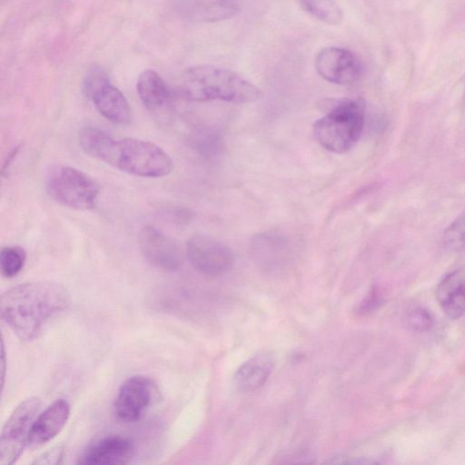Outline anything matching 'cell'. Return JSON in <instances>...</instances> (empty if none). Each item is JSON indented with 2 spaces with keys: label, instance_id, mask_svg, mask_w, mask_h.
<instances>
[{
  "label": "cell",
  "instance_id": "cell-1",
  "mask_svg": "<svg viewBox=\"0 0 465 465\" xmlns=\"http://www.w3.org/2000/svg\"><path fill=\"white\" fill-rule=\"evenodd\" d=\"M70 305L61 284L48 281L23 282L5 291L0 301L3 321L24 341H32Z\"/></svg>",
  "mask_w": 465,
  "mask_h": 465
},
{
  "label": "cell",
  "instance_id": "cell-2",
  "mask_svg": "<svg viewBox=\"0 0 465 465\" xmlns=\"http://www.w3.org/2000/svg\"><path fill=\"white\" fill-rule=\"evenodd\" d=\"M178 94L191 102L220 100L249 104L262 96L250 81L230 70L213 65H195L186 69L181 78Z\"/></svg>",
  "mask_w": 465,
  "mask_h": 465
},
{
  "label": "cell",
  "instance_id": "cell-3",
  "mask_svg": "<svg viewBox=\"0 0 465 465\" xmlns=\"http://www.w3.org/2000/svg\"><path fill=\"white\" fill-rule=\"evenodd\" d=\"M364 119L365 103L362 99L340 100L314 123L313 134L327 151L344 153L360 139Z\"/></svg>",
  "mask_w": 465,
  "mask_h": 465
},
{
  "label": "cell",
  "instance_id": "cell-4",
  "mask_svg": "<svg viewBox=\"0 0 465 465\" xmlns=\"http://www.w3.org/2000/svg\"><path fill=\"white\" fill-rule=\"evenodd\" d=\"M107 164L139 177L159 178L168 175L173 163L155 143L136 138H115Z\"/></svg>",
  "mask_w": 465,
  "mask_h": 465
},
{
  "label": "cell",
  "instance_id": "cell-5",
  "mask_svg": "<svg viewBox=\"0 0 465 465\" xmlns=\"http://www.w3.org/2000/svg\"><path fill=\"white\" fill-rule=\"evenodd\" d=\"M46 191L57 203L78 211L94 207L100 194L99 183L90 175L68 165L51 169L46 177Z\"/></svg>",
  "mask_w": 465,
  "mask_h": 465
},
{
  "label": "cell",
  "instance_id": "cell-6",
  "mask_svg": "<svg viewBox=\"0 0 465 465\" xmlns=\"http://www.w3.org/2000/svg\"><path fill=\"white\" fill-rule=\"evenodd\" d=\"M40 406V400L31 397L21 401L9 416L1 431L0 464L11 465L19 459L28 445L30 430Z\"/></svg>",
  "mask_w": 465,
  "mask_h": 465
},
{
  "label": "cell",
  "instance_id": "cell-7",
  "mask_svg": "<svg viewBox=\"0 0 465 465\" xmlns=\"http://www.w3.org/2000/svg\"><path fill=\"white\" fill-rule=\"evenodd\" d=\"M186 254L197 272L209 276L226 272L234 261V254L228 245L212 236L201 233L188 239Z\"/></svg>",
  "mask_w": 465,
  "mask_h": 465
},
{
  "label": "cell",
  "instance_id": "cell-8",
  "mask_svg": "<svg viewBox=\"0 0 465 465\" xmlns=\"http://www.w3.org/2000/svg\"><path fill=\"white\" fill-rule=\"evenodd\" d=\"M314 64L323 79L341 85L356 83L363 71L361 62L352 52L338 46H327L320 50Z\"/></svg>",
  "mask_w": 465,
  "mask_h": 465
},
{
  "label": "cell",
  "instance_id": "cell-9",
  "mask_svg": "<svg viewBox=\"0 0 465 465\" xmlns=\"http://www.w3.org/2000/svg\"><path fill=\"white\" fill-rule=\"evenodd\" d=\"M155 391L153 381L144 375L128 378L123 382L115 397V415L125 422L139 420L151 405Z\"/></svg>",
  "mask_w": 465,
  "mask_h": 465
},
{
  "label": "cell",
  "instance_id": "cell-10",
  "mask_svg": "<svg viewBox=\"0 0 465 465\" xmlns=\"http://www.w3.org/2000/svg\"><path fill=\"white\" fill-rule=\"evenodd\" d=\"M139 246L145 260L158 270L173 272L182 265L178 244L159 229L146 225L138 236Z\"/></svg>",
  "mask_w": 465,
  "mask_h": 465
},
{
  "label": "cell",
  "instance_id": "cell-11",
  "mask_svg": "<svg viewBox=\"0 0 465 465\" xmlns=\"http://www.w3.org/2000/svg\"><path fill=\"white\" fill-rule=\"evenodd\" d=\"M134 454L132 440L122 435H108L91 444L78 460L84 465H122Z\"/></svg>",
  "mask_w": 465,
  "mask_h": 465
},
{
  "label": "cell",
  "instance_id": "cell-12",
  "mask_svg": "<svg viewBox=\"0 0 465 465\" xmlns=\"http://www.w3.org/2000/svg\"><path fill=\"white\" fill-rule=\"evenodd\" d=\"M177 13L193 23H215L231 19L240 12L237 0H177Z\"/></svg>",
  "mask_w": 465,
  "mask_h": 465
},
{
  "label": "cell",
  "instance_id": "cell-13",
  "mask_svg": "<svg viewBox=\"0 0 465 465\" xmlns=\"http://www.w3.org/2000/svg\"><path fill=\"white\" fill-rule=\"evenodd\" d=\"M252 254L262 266L274 268L287 263L293 253V242L285 233L269 231L256 235L252 242Z\"/></svg>",
  "mask_w": 465,
  "mask_h": 465
},
{
  "label": "cell",
  "instance_id": "cell-14",
  "mask_svg": "<svg viewBox=\"0 0 465 465\" xmlns=\"http://www.w3.org/2000/svg\"><path fill=\"white\" fill-rule=\"evenodd\" d=\"M71 411L69 402L58 399L35 418L28 439L30 448H37L52 440L64 427Z\"/></svg>",
  "mask_w": 465,
  "mask_h": 465
},
{
  "label": "cell",
  "instance_id": "cell-15",
  "mask_svg": "<svg viewBox=\"0 0 465 465\" xmlns=\"http://www.w3.org/2000/svg\"><path fill=\"white\" fill-rule=\"evenodd\" d=\"M436 297L449 319L457 320L465 313V267L443 276L437 286Z\"/></svg>",
  "mask_w": 465,
  "mask_h": 465
},
{
  "label": "cell",
  "instance_id": "cell-16",
  "mask_svg": "<svg viewBox=\"0 0 465 465\" xmlns=\"http://www.w3.org/2000/svg\"><path fill=\"white\" fill-rule=\"evenodd\" d=\"M88 98L108 121L120 124L131 121V108L127 99L110 81L97 88Z\"/></svg>",
  "mask_w": 465,
  "mask_h": 465
},
{
  "label": "cell",
  "instance_id": "cell-17",
  "mask_svg": "<svg viewBox=\"0 0 465 465\" xmlns=\"http://www.w3.org/2000/svg\"><path fill=\"white\" fill-rule=\"evenodd\" d=\"M273 361L267 352L259 353L242 363L234 374V384L240 391L248 392L260 388L267 381Z\"/></svg>",
  "mask_w": 465,
  "mask_h": 465
},
{
  "label": "cell",
  "instance_id": "cell-18",
  "mask_svg": "<svg viewBox=\"0 0 465 465\" xmlns=\"http://www.w3.org/2000/svg\"><path fill=\"white\" fill-rule=\"evenodd\" d=\"M136 89L142 103L151 111L160 110L171 96V92L163 79L157 72L151 69L140 74Z\"/></svg>",
  "mask_w": 465,
  "mask_h": 465
},
{
  "label": "cell",
  "instance_id": "cell-19",
  "mask_svg": "<svg viewBox=\"0 0 465 465\" xmlns=\"http://www.w3.org/2000/svg\"><path fill=\"white\" fill-rule=\"evenodd\" d=\"M79 144L89 156L106 163L114 141L108 132L95 126H84L78 134Z\"/></svg>",
  "mask_w": 465,
  "mask_h": 465
},
{
  "label": "cell",
  "instance_id": "cell-20",
  "mask_svg": "<svg viewBox=\"0 0 465 465\" xmlns=\"http://www.w3.org/2000/svg\"><path fill=\"white\" fill-rule=\"evenodd\" d=\"M303 9L317 20L337 25L343 18V13L336 0H300Z\"/></svg>",
  "mask_w": 465,
  "mask_h": 465
},
{
  "label": "cell",
  "instance_id": "cell-21",
  "mask_svg": "<svg viewBox=\"0 0 465 465\" xmlns=\"http://www.w3.org/2000/svg\"><path fill=\"white\" fill-rule=\"evenodd\" d=\"M26 253L20 246H5L0 253L1 273L5 278L16 276L24 268Z\"/></svg>",
  "mask_w": 465,
  "mask_h": 465
},
{
  "label": "cell",
  "instance_id": "cell-22",
  "mask_svg": "<svg viewBox=\"0 0 465 465\" xmlns=\"http://www.w3.org/2000/svg\"><path fill=\"white\" fill-rule=\"evenodd\" d=\"M441 242L443 247L450 252L465 248V211L446 228Z\"/></svg>",
  "mask_w": 465,
  "mask_h": 465
},
{
  "label": "cell",
  "instance_id": "cell-23",
  "mask_svg": "<svg viewBox=\"0 0 465 465\" xmlns=\"http://www.w3.org/2000/svg\"><path fill=\"white\" fill-rule=\"evenodd\" d=\"M408 326L415 331L426 332L433 326V318L431 314L423 307H413L406 316Z\"/></svg>",
  "mask_w": 465,
  "mask_h": 465
},
{
  "label": "cell",
  "instance_id": "cell-24",
  "mask_svg": "<svg viewBox=\"0 0 465 465\" xmlns=\"http://www.w3.org/2000/svg\"><path fill=\"white\" fill-rule=\"evenodd\" d=\"M109 81V77L103 68L97 65L91 67L84 78V94L89 97L97 88Z\"/></svg>",
  "mask_w": 465,
  "mask_h": 465
},
{
  "label": "cell",
  "instance_id": "cell-25",
  "mask_svg": "<svg viewBox=\"0 0 465 465\" xmlns=\"http://www.w3.org/2000/svg\"><path fill=\"white\" fill-rule=\"evenodd\" d=\"M64 448L61 446L54 447L35 459L33 464H56L60 463L64 456Z\"/></svg>",
  "mask_w": 465,
  "mask_h": 465
},
{
  "label": "cell",
  "instance_id": "cell-26",
  "mask_svg": "<svg viewBox=\"0 0 465 465\" xmlns=\"http://www.w3.org/2000/svg\"><path fill=\"white\" fill-rule=\"evenodd\" d=\"M381 303V295L379 292L373 288L360 304L359 311L368 312L374 310Z\"/></svg>",
  "mask_w": 465,
  "mask_h": 465
},
{
  "label": "cell",
  "instance_id": "cell-27",
  "mask_svg": "<svg viewBox=\"0 0 465 465\" xmlns=\"http://www.w3.org/2000/svg\"><path fill=\"white\" fill-rule=\"evenodd\" d=\"M2 371H3V384H4V379H5V352L4 348V343L2 342Z\"/></svg>",
  "mask_w": 465,
  "mask_h": 465
}]
</instances>
